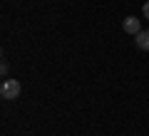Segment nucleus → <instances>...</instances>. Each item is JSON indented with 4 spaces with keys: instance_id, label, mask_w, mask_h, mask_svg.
Returning <instances> with one entry per match:
<instances>
[{
    "instance_id": "f257e3e1",
    "label": "nucleus",
    "mask_w": 149,
    "mask_h": 136,
    "mask_svg": "<svg viewBox=\"0 0 149 136\" xmlns=\"http://www.w3.org/2000/svg\"><path fill=\"white\" fill-rule=\"evenodd\" d=\"M0 97L3 99H17L20 97V82L17 79H5L0 87Z\"/></svg>"
},
{
    "instance_id": "f03ea898",
    "label": "nucleus",
    "mask_w": 149,
    "mask_h": 136,
    "mask_svg": "<svg viewBox=\"0 0 149 136\" xmlns=\"http://www.w3.org/2000/svg\"><path fill=\"white\" fill-rule=\"evenodd\" d=\"M122 27H124V32H129V35H137V32H142V25H139V20H137V17H134V15L124 17Z\"/></svg>"
},
{
    "instance_id": "7ed1b4c3",
    "label": "nucleus",
    "mask_w": 149,
    "mask_h": 136,
    "mask_svg": "<svg viewBox=\"0 0 149 136\" xmlns=\"http://www.w3.org/2000/svg\"><path fill=\"white\" fill-rule=\"evenodd\" d=\"M134 45H137L139 50H144V52H149V30H142L134 35Z\"/></svg>"
},
{
    "instance_id": "20e7f679",
    "label": "nucleus",
    "mask_w": 149,
    "mask_h": 136,
    "mask_svg": "<svg viewBox=\"0 0 149 136\" xmlns=\"http://www.w3.org/2000/svg\"><path fill=\"white\" fill-rule=\"evenodd\" d=\"M142 15L147 17V20H149V0H147V3H144V8H142Z\"/></svg>"
}]
</instances>
